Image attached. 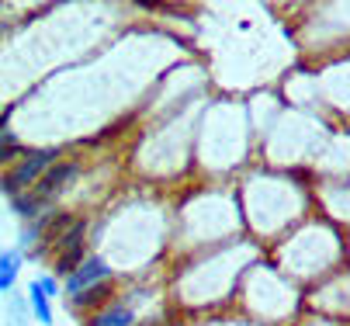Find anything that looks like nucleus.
Segmentation results:
<instances>
[{
    "label": "nucleus",
    "instance_id": "nucleus-1",
    "mask_svg": "<svg viewBox=\"0 0 350 326\" xmlns=\"http://www.w3.org/2000/svg\"><path fill=\"white\" fill-rule=\"evenodd\" d=\"M56 150H35V153H28L18 167H14V174H4V195H21L31 180H42L49 170H53L56 163Z\"/></svg>",
    "mask_w": 350,
    "mask_h": 326
},
{
    "label": "nucleus",
    "instance_id": "nucleus-2",
    "mask_svg": "<svg viewBox=\"0 0 350 326\" xmlns=\"http://www.w3.org/2000/svg\"><path fill=\"white\" fill-rule=\"evenodd\" d=\"M108 277H111V267H108L101 257H87V260L66 277V292H70V295H80V292H87V288L105 285Z\"/></svg>",
    "mask_w": 350,
    "mask_h": 326
},
{
    "label": "nucleus",
    "instance_id": "nucleus-3",
    "mask_svg": "<svg viewBox=\"0 0 350 326\" xmlns=\"http://www.w3.org/2000/svg\"><path fill=\"white\" fill-rule=\"evenodd\" d=\"M83 229H87V222H83V219H77V226L70 229V236L59 243V260H56V271H59V274H66V277H70V274H73V271H77L83 260H87V257H83Z\"/></svg>",
    "mask_w": 350,
    "mask_h": 326
},
{
    "label": "nucleus",
    "instance_id": "nucleus-4",
    "mask_svg": "<svg viewBox=\"0 0 350 326\" xmlns=\"http://www.w3.org/2000/svg\"><path fill=\"white\" fill-rule=\"evenodd\" d=\"M77 177V163H56L53 170H49L42 180H38V188H35V195H38V202L45 205V202H53L56 195H63V188Z\"/></svg>",
    "mask_w": 350,
    "mask_h": 326
},
{
    "label": "nucleus",
    "instance_id": "nucleus-5",
    "mask_svg": "<svg viewBox=\"0 0 350 326\" xmlns=\"http://www.w3.org/2000/svg\"><path fill=\"white\" fill-rule=\"evenodd\" d=\"M132 319H135L132 305H129V302H115V305H108L105 312H97V316L90 319V326H132Z\"/></svg>",
    "mask_w": 350,
    "mask_h": 326
},
{
    "label": "nucleus",
    "instance_id": "nucleus-6",
    "mask_svg": "<svg viewBox=\"0 0 350 326\" xmlns=\"http://www.w3.org/2000/svg\"><path fill=\"white\" fill-rule=\"evenodd\" d=\"M18 267H21V250H4V257H0V288L4 292L14 288Z\"/></svg>",
    "mask_w": 350,
    "mask_h": 326
},
{
    "label": "nucleus",
    "instance_id": "nucleus-7",
    "mask_svg": "<svg viewBox=\"0 0 350 326\" xmlns=\"http://www.w3.org/2000/svg\"><path fill=\"white\" fill-rule=\"evenodd\" d=\"M28 299H31V312H35V319L42 323V326H49L53 323V305H49V295L31 282V288H28Z\"/></svg>",
    "mask_w": 350,
    "mask_h": 326
},
{
    "label": "nucleus",
    "instance_id": "nucleus-8",
    "mask_svg": "<svg viewBox=\"0 0 350 326\" xmlns=\"http://www.w3.org/2000/svg\"><path fill=\"white\" fill-rule=\"evenodd\" d=\"M11 208H14L18 215H35V212H42V202H38V195H35V191H31V195H25V191H21V195H14V198H11Z\"/></svg>",
    "mask_w": 350,
    "mask_h": 326
},
{
    "label": "nucleus",
    "instance_id": "nucleus-9",
    "mask_svg": "<svg viewBox=\"0 0 350 326\" xmlns=\"http://www.w3.org/2000/svg\"><path fill=\"white\" fill-rule=\"evenodd\" d=\"M70 299H73V305H77V309H83V305H94V302H105V299H108V285L87 288V292H80V295H70Z\"/></svg>",
    "mask_w": 350,
    "mask_h": 326
},
{
    "label": "nucleus",
    "instance_id": "nucleus-10",
    "mask_svg": "<svg viewBox=\"0 0 350 326\" xmlns=\"http://www.w3.org/2000/svg\"><path fill=\"white\" fill-rule=\"evenodd\" d=\"M0 143H4V146H0V160L11 163V157L18 150V135H11V128H4V132H0Z\"/></svg>",
    "mask_w": 350,
    "mask_h": 326
},
{
    "label": "nucleus",
    "instance_id": "nucleus-11",
    "mask_svg": "<svg viewBox=\"0 0 350 326\" xmlns=\"http://www.w3.org/2000/svg\"><path fill=\"white\" fill-rule=\"evenodd\" d=\"M35 285L45 292V295H56V277H49V274H42V277H35Z\"/></svg>",
    "mask_w": 350,
    "mask_h": 326
}]
</instances>
